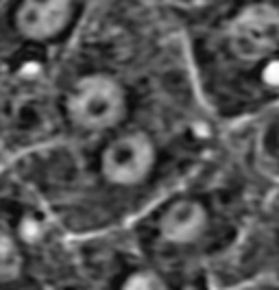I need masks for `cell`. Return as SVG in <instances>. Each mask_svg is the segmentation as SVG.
<instances>
[{"label":"cell","mask_w":279,"mask_h":290,"mask_svg":"<svg viewBox=\"0 0 279 290\" xmlns=\"http://www.w3.org/2000/svg\"><path fill=\"white\" fill-rule=\"evenodd\" d=\"M223 138L196 96L168 103L81 144H57L9 166L72 238L105 234L184 181Z\"/></svg>","instance_id":"6da1fadb"},{"label":"cell","mask_w":279,"mask_h":290,"mask_svg":"<svg viewBox=\"0 0 279 290\" xmlns=\"http://www.w3.org/2000/svg\"><path fill=\"white\" fill-rule=\"evenodd\" d=\"M190 83L220 129L277 109V0H194L168 4Z\"/></svg>","instance_id":"7a4b0ae2"},{"label":"cell","mask_w":279,"mask_h":290,"mask_svg":"<svg viewBox=\"0 0 279 290\" xmlns=\"http://www.w3.org/2000/svg\"><path fill=\"white\" fill-rule=\"evenodd\" d=\"M77 273L83 269L75 238L13 170L0 166V290Z\"/></svg>","instance_id":"3957f363"},{"label":"cell","mask_w":279,"mask_h":290,"mask_svg":"<svg viewBox=\"0 0 279 290\" xmlns=\"http://www.w3.org/2000/svg\"><path fill=\"white\" fill-rule=\"evenodd\" d=\"M100 0H0V92L44 79Z\"/></svg>","instance_id":"277c9868"},{"label":"cell","mask_w":279,"mask_h":290,"mask_svg":"<svg viewBox=\"0 0 279 290\" xmlns=\"http://www.w3.org/2000/svg\"><path fill=\"white\" fill-rule=\"evenodd\" d=\"M162 2H166V4H190V2H194V0H162Z\"/></svg>","instance_id":"5b68a950"}]
</instances>
